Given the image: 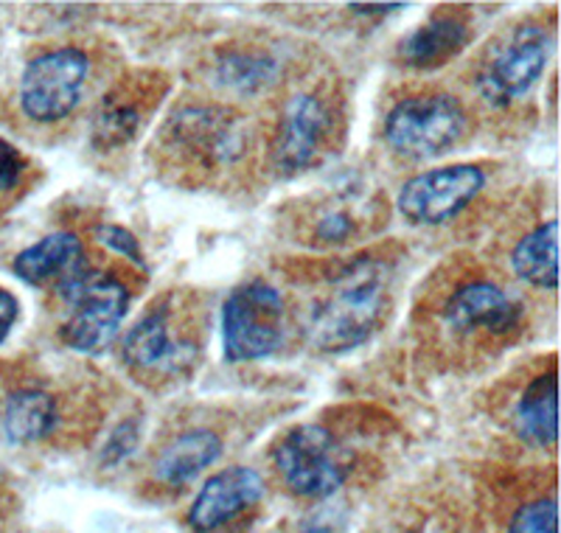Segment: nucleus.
Listing matches in <instances>:
<instances>
[{"label": "nucleus", "instance_id": "nucleus-1", "mask_svg": "<svg viewBox=\"0 0 561 533\" xmlns=\"http://www.w3.org/2000/svg\"><path fill=\"white\" fill-rule=\"evenodd\" d=\"M388 309V270L379 261L354 259L337 270L329 295L312 306L309 343L325 354L363 345L379 329Z\"/></svg>", "mask_w": 561, "mask_h": 533}, {"label": "nucleus", "instance_id": "nucleus-2", "mask_svg": "<svg viewBox=\"0 0 561 533\" xmlns=\"http://www.w3.org/2000/svg\"><path fill=\"white\" fill-rule=\"evenodd\" d=\"M59 293L70 306V315L62 326V343L82 354H99L107 349L127 318V286L113 275L84 266Z\"/></svg>", "mask_w": 561, "mask_h": 533}, {"label": "nucleus", "instance_id": "nucleus-3", "mask_svg": "<svg viewBox=\"0 0 561 533\" xmlns=\"http://www.w3.org/2000/svg\"><path fill=\"white\" fill-rule=\"evenodd\" d=\"M275 469L287 489L307 500L337 495L351 469V457L332 432L320 424H300L275 446Z\"/></svg>", "mask_w": 561, "mask_h": 533}, {"label": "nucleus", "instance_id": "nucleus-4", "mask_svg": "<svg viewBox=\"0 0 561 533\" xmlns=\"http://www.w3.org/2000/svg\"><path fill=\"white\" fill-rule=\"evenodd\" d=\"M284 343V298L267 281L237 286L222 306V349L228 362H253Z\"/></svg>", "mask_w": 561, "mask_h": 533}, {"label": "nucleus", "instance_id": "nucleus-5", "mask_svg": "<svg viewBox=\"0 0 561 533\" xmlns=\"http://www.w3.org/2000/svg\"><path fill=\"white\" fill-rule=\"evenodd\" d=\"M385 203L363 185H343L307 200L293 214L295 241L314 250H340L374 230Z\"/></svg>", "mask_w": 561, "mask_h": 533}, {"label": "nucleus", "instance_id": "nucleus-6", "mask_svg": "<svg viewBox=\"0 0 561 533\" xmlns=\"http://www.w3.org/2000/svg\"><path fill=\"white\" fill-rule=\"evenodd\" d=\"M469 118L458 99L444 93L413 95L385 118V140L404 158H438L463 138Z\"/></svg>", "mask_w": 561, "mask_h": 533}, {"label": "nucleus", "instance_id": "nucleus-7", "mask_svg": "<svg viewBox=\"0 0 561 533\" xmlns=\"http://www.w3.org/2000/svg\"><path fill=\"white\" fill-rule=\"evenodd\" d=\"M90 59L79 48H57L32 59L20 77V107L32 121L54 124L79 107Z\"/></svg>", "mask_w": 561, "mask_h": 533}, {"label": "nucleus", "instance_id": "nucleus-8", "mask_svg": "<svg viewBox=\"0 0 561 533\" xmlns=\"http://www.w3.org/2000/svg\"><path fill=\"white\" fill-rule=\"evenodd\" d=\"M167 149L205 169L230 166L244 152V124L233 110L183 107L167 124Z\"/></svg>", "mask_w": 561, "mask_h": 533}, {"label": "nucleus", "instance_id": "nucleus-9", "mask_svg": "<svg viewBox=\"0 0 561 533\" xmlns=\"http://www.w3.org/2000/svg\"><path fill=\"white\" fill-rule=\"evenodd\" d=\"M550 34L539 26H519L500 45L494 57L480 70V93L491 107H505L514 99H523L550 59Z\"/></svg>", "mask_w": 561, "mask_h": 533}, {"label": "nucleus", "instance_id": "nucleus-10", "mask_svg": "<svg viewBox=\"0 0 561 533\" xmlns=\"http://www.w3.org/2000/svg\"><path fill=\"white\" fill-rule=\"evenodd\" d=\"M485 185L480 166L455 163L430 169L399 191V211L413 225H444L478 197Z\"/></svg>", "mask_w": 561, "mask_h": 533}, {"label": "nucleus", "instance_id": "nucleus-11", "mask_svg": "<svg viewBox=\"0 0 561 533\" xmlns=\"http://www.w3.org/2000/svg\"><path fill=\"white\" fill-rule=\"evenodd\" d=\"M199 345L180 334L172 324V306L160 300L135 320L124 337V360L140 376H174L194 365Z\"/></svg>", "mask_w": 561, "mask_h": 533}, {"label": "nucleus", "instance_id": "nucleus-12", "mask_svg": "<svg viewBox=\"0 0 561 533\" xmlns=\"http://www.w3.org/2000/svg\"><path fill=\"white\" fill-rule=\"evenodd\" d=\"M332 135V113L314 93H298L289 99L278 124L275 138V166L284 174L304 172L323 152L325 140Z\"/></svg>", "mask_w": 561, "mask_h": 533}, {"label": "nucleus", "instance_id": "nucleus-13", "mask_svg": "<svg viewBox=\"0 0 561 533\" xmlns=\"http://www.w3.org/2000/svg\"><path fill=\"white\" fill-rule=\"evenodd\" d=\"M262 497L264 480L259 472L250 466H228L203 483L188 508V525L197 533H214L259 506Z\"/></svg>", "mask_w": 561, "mask_h": 533}, {"label": "nucleus", "instance_id": "nucleus-14", "mask_svg": "<svg viewBox=\"0 0 561 533\" xmlns=\"http://www.w3.org/2000/svg\"><path fill=\"white\" fill-rule=\"evenodd\" d=\"M444 320L458 334L485 331V334L500 337L517 329L523 320V306L511 298L503 286L491 284V281H472V284L460 286L449 298Z\"/></svg>", "mask_w": 561, "mask_h": 533}, {"label": "nucleus", "instance_id": "nucleus-15", "mask_svg": "<svg viewBox=\"0 0 561 533\" xmlns=\"http://www.w3.org/2000/svg\"><path fill=\"white\" fill-rule=\"evenodd\" d=\"M84 270L82 241L73 234H48L32 248L14 256V275L32 286L57 284L62 290L68 281L77 279Z\"/></svg>", "mask_w": 561, "mask_h": 533}, {"label": "nucleus", "instance_id": "nucleus-16", "mask_svg": "<svg viewBox=\"0 0 561 533\" xmlns=\"http://www.w3.org/2000/svg\"><path fill=\"white\" fill-rule=\"evenodd\" d=\"M472 39V32L458 18H433L421 23L399 43L396 54L408 68L433 70L458 57Z\"/></svg>", "mask_w": 561, "mask_h": 533}, {"label": "nucleus", "instance_id": "nucleus-17", "mask_svg": "<svg viewBox=\"0 0 561 533\" xmlns=\"http://www.w3.org/2000/svg\"><path fill=\"white\" fill-rule=\"evenodd\" d=\"M147 93L144 84L129 82L107 95L99 107L96 121H93V147L110 152L138 135L140 124L147 118Z\"/></svg>", "mask_w": 561, "mask_h": 533}, {"label": "nucleus", "instance_id": "nucleus-18", "mask_svg": "<svg viewBox=\"0 0 561 533\" xmlns=\"http://www.w3.org/2000/svg\"><path fill=\"white\" fill-rule=\"evenodd\" d=\"M222 439L210 430H188L154 461V477L167 486H185L222 457Z\"/></svg>", "mask_w": 561, "mask_h": 533}, {"label": "nucleus", "instance_id": "nucleus-19", "mask_svg": "<svg viewBox=\"0 0 561 533\" xmlns=\"http://www.w3.org/2000/svg\"><path fill=\"white\" fill-rule=\"evenodd\" d=\"M556 371H545L536 376L525 394L519 396L514 410V424L528 444L553 446L559 439V410H556Z\"/></svg>", "mask_w": 561, "mask_h": 533}, {"label": "nucleus", "instance_id": "nucleus-20", "mask_svg": "<svg viewBox=\"0 0 561 533\" xmlns=\"http://www.w3.org/2000/svg\"><path fill=\"white\" fill-rule=\"evenodd\" d=\"M57 421V401L37 387L14 390L3 407V432L12 444H34V441L48 439Z\"/></svg>", "mask_w": 561, "mask_h": 533}, {"label": "nucleus", "instance_id": "nucleus-21", "mask_svg": "<svg viewBox=\"0 0 561 533\" xmlns=\"http://www.w3.org/2000/svg\"><path fill=\"white\" fill-rule=\"evenodd\" d=\"M511 266L525 284L556 290L559 286V223L550 219L519 239L511 253Z\"/></svg>", "mask_w": 561, "mask_h": 533}, {"label": "nucleus", "instance_id": "nucleus-22", "mask_svg": "<svg viewBox=\"0 0 561 533\" xmlns=\"http://www.w3.org/2000/svg\"><path fill=\"white\" fill-rule=\"evenodd\" d=\"M214 77L225 90L239 95H253L267 90L278 77V63L262 52H225L217 59Z\"/></svg>", "mask_w": 561, "mask_h": 533}, {"label": "nucleus", "instance_id": "nucleus-23", "mask_svg": "<svg viewBox=\"0 0 561 533\" xmlns=\"http://www.w3.org/2000/svg\"><path fill=\"white\" fill-rule=\"evenodd\" d=\"M508 533H559V508L553 497L525 502L511 520Z\"/></svg>", "mask_w": 561, "mask_h": 533}, {"label": "nucleus", "instance_id": "nucleus-24", "mask_svg": "<svg viewBox=\"0 0 561 533\" xmlns=\"http://www.w3.org/2000/svg\"><path fill=\"white\" fill-rule=\"evenodd\" d=\"M96 239L102 241L107 250L124 256V259H129L135 266H140V270H147V256L140 250L138 236L129 234L127 228H122V225H99Z\"/></svg>", "mask_w": 561, "mask_h": 533}, {"label": "nucleus", "instance_id": "nucleus-25", "mask_svg": "<svg viewBox=\"0 0 561 533\" xmlns=\"http://www.w3.org/2000/svg\"><path fill=\"white\" fill-rule=\"evenodd\" d=\"M138 439H140V421L138 419L122 421V424L113 430L107 444H104L102 464L115 466V464H122V461H127V457L138 450Z\"/></svg>", "mask_w": 561, "mask_h": 533}, {"label": "nucleus", "instance_id": "nucleus-26", "mask_svg": "<svg viewBox=\"0 0 561 533\" xmlns=\"http://www.w3.org/2000/svg\"><path fill=\"white\" fill-rule=\"evenodd\" d=\"M23 169H26V158L20 155V149L14 144H9L7 138H0V191L14 189L18 180L23 178Z\"/></svg>", "mask_w": 561, "mask_h": 533}, {"label": "nucleus", "instance_id": "nucleus-27", "mask_svg": "<svg viewBox=\"0 0 561 533\" xmlns=\"http://www.w3.org/2000/svg\"><path fill=\"white\" fill-rule=\"evenodd\" d=\"M18 318H20L18 298H14L9 290H3V286H0V343H7L9 331L14 329Z\"/></svg>", "mask_w": 561, "mask_h": 533}, {"label": "nucleus", "instance_id": "nucleus-28", "mask_svg": "<svg viewBox=\"0 0 561 533\" xmlns=\"http://www.w3.org/2000/svg\"><path fill=\"white\" fill-rule=\"evenodd\" d=\"M354 12H374V14H388V12H402L404 3H351Z\"/></svg>", "mask_w": 561, "mask_h": 533}, {"label": "nucleus", "instance_id": "nucleus-29", "mask_svg": "<svg viewBox=\"0 0 561 533\" xmlns=\"http://www.w3.org/2000/svg\"><path fill=\"white\" fill-rule=\"evenodd\" d=\"M0 502H3V483H0Z\"/></svg>", "mask_w": 561, "mask_h": 533}]
</instances>
